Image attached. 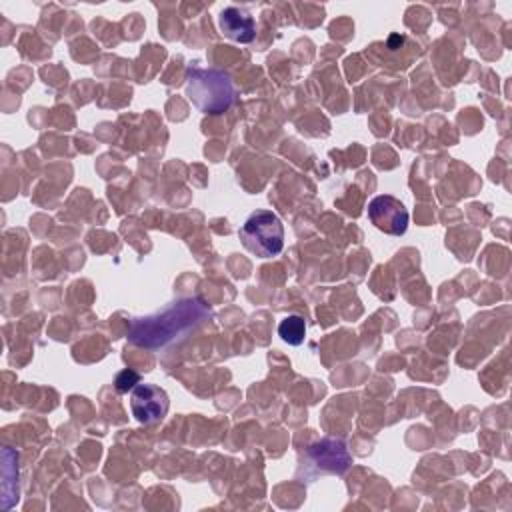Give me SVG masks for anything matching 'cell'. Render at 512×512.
Wrapping results in <instances>:
<instances>
[{"label":"cell","mask_w":512,"mask_h":512,"mask_svg":"<svg viewBox=\"0 0 512 512\" xmlns=\"http://www.w3.org/2000/svg\"><path fill=\"white\" fill-rule=\"evenodd\" d=\"M218 24H220V30L226 38H230L234 42H240V44H248L256 36L254 18L246 10L236 8V6L224 8L220 12Z\"/></svg>","instance_id":"obj_7"},{"label":"cell","mask_w":512,"mask_h":512,"mask_svg":"<svg viewBox=\"0 0 512 512\" xmlns=\"http://www.w3.org/2000/svg\"><path fill=\"white\" fill-rule=\"evenodd\" d=\"M186 96L204 114H220L234 102V86L228 74L214 68H188Z\"/></svg>","instance_id":"obj_2"},{"label":"cell","mask_w":512,"mask_h":512,"mask_svg":"<svg viewBox=\"0 0 512 512\" xmlns=\"http://www.w3.org/2000/svg\"><path fill=\"white\" fill-rule=\"evenodd\" d=\"M210 316V308L196 300L184 298L158 314L136 318L128 328V340L144 348H162L184 336Z\"/></svg>","instance_id":"obj_1"},{"label":"cell","mask_w":512,"mask_h":512,"mask_svg":"<svg viewBox=\"0 0 512 512\" xmlns=\"http://www.w3.org/2000/svg\"><path fill=\"white\" fill-rule=\"evenodd\" d=\"M278 336L284 342H288L290 346H300L304 342V336H306V322H304V318L298 316V314L286 316L278 324Z\"/></svg>","instance_id":"obj_8"},{"label":"cell","mask_w":512,"mask_h":512,"mask_svg":"<svg viewBox=\"0 0 512 512\" xmlns=\"http://www.w3.org/2000/svg\"><path fill=\"white\" fill-rule=\"evenodd\" d=\"M168 394L154 384H136L130 394V408L140 424L160 422L168 412Z\"/></svg>","instance_id":"obj_5"},{"label":"cell","mask_w":512,"mask_h":512,"mask_svg":"<svg viewBox=\"0 0 512 512\" xmlns=\"http://www.w3.org/2000/svg\"><path fill=\"white\" fill-rule=\"evenodd\" d=\"M136 384H140V376H138L134 370H130V368L118 372V376H116V380H114V386H116V390H118L120 394H126V392L132 390Z\"/></svg>","instance_id":"obj_9"},{"label":"cell","mask_w":512,"mask_h":512,"mask_svg":"<svg viewBox=\"0 0 512 512\" xmlns=\"http://www.w3.org/2000/svg\"><path fill=\"white\" fill-rule=\"evenodd\" d=\"M246 250L258 258H272L284 248V226L272 210L252 212L238 232Z\"/></svg>","instance_id":"obj_3"},{"label":"cell","mask_w":512,"mask_h":512,"mask_svg":"<svg viewBox=\"0 0 512 512\" xmlns=\"http://www.w3.org/2000/svg\"><path fill=\"white\" fill-rule=\"evenodd\" d=\"M368 218L384 234L402 236L408 228V210H406V206L390 194H380V196L370 200Z\"/></svg>","instance_id":"obj_4"},{"label":"cell","mask_w":512,"mask_h":512,"mask_svg":"<svg viewBox=\"0 0 512 512\" xmlns=\"http://www.w3.org/2000/svg\"><path fill=\"white\" fill-rule=\"evenodd\" d=\"M308 464H312L316 470L328 472V474H342L350 464V454L346 450V444L336 438H322L320 442L312 444L308 448Z\"/></svg>","instance_id":"obj_6"}]
</instances>
